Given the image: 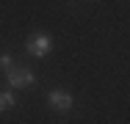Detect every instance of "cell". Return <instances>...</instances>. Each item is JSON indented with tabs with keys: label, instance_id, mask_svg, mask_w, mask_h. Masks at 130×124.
<instances>
[{
	"label": "cell",
	"instance_id": "6da1fadb",
	"mask_svg": "<svg viewBox=\"0 0 130 124\" xmlns=\"http://www.w3.org/2000/svg\"><path fill=\"white\" fill-rule=\"evenodd\" d=\"M6 83L11 86V91L14 88H30L36 83V74L28 66H11V69H6Z\"/></svg>",
	"mask_w": 130,
	"mask_h": 124
},
{
	"label": "cell",
	"instance_id": "7a4b0ae2",
	"mask_svg": "<svg viewBox=\"0 0 130 124\" xmlns=\"http://www.w3.org/2000/svg\"><path fill=\"white\" fill-rule=\"evenodd\" d=\"M25 50H28V55H33V58H47L53 52V39L47 33H33V36L28 39Z\"/></svg>",
	"mask_w": 130,
	"mask_h": 124
},
{
	"label": "cell",
	"instance_id": "3957f363",
	"mask_svg": "<svg viewBox=\"0 0 130 124\" xmlns=\"http://www.w3.org/2000/svg\"><path fill=\"white\" fill-rule=\"evenodd\" d=\"M47 102H50L53 110H58V113H69L72 110V94L64 91V88H53L47 94Z\"/></svg>",
	"mask_w": 130,
	"mask_h": 124
},
{
	"label": "cell",
	"instance_id": "277c9868",
	"mask_svg": "<svg viewBox=\"0 0 130 124\" xmlns=\"http://www.w3.org/2000/svg\"><path fill=\"white\" fill-rule=\"evenodd\" d=\"M14 105H17V97H14V91H0V113L11 110Z\"/></svg>",
	"mask_w": 130,
	"mask_h": 124
},
{
	"label": "cell",
	"instance_id": "5b68a950",
	"mask_svg": "<svg viewBox=\"0 0 130 124\" xmlns=\"http://www.w3.org/2000/svg\"><path fill=\"white\" fill-rule=\"evenodd\" d=\"M0 66H3V69H11V66H14V64H11V55H0Z\"/></svg>",
	"mask_w": 130,
	"mask_h": 124
}]
</instances>
